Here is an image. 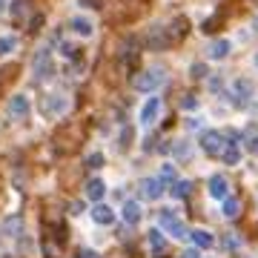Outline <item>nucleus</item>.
Segmentation results:
<instances>
[{
    "label": "nucleus",
    "mask_w": 258,
    "mask_h": 258,
    "mask_svg": "<svg viewBox=\"0 0 258 258\" xmlns=\"http://www.w3.org/2000/svg\"><path fill=\"white\" fill-rule=\"evenodd\" d=\"M230 55H232L230 37H215V40H210V46H207V57L210 60H227Z\"/></svg>",
    "instance_id": "9b49d317"
},
{
    "label": "nucleus",
    "mask_w": 258,
    "mask_h": 258,
    "mask_svg": "<svg viewBox=\"0 0 258 258\" xmlns=\"http://www.w3.org/2000/svg\"><path fill=\"white\" fill-rule=\"evenodd\" d=\"M178 258H201V249H195V247H189V249H184Z\"/></svg>",
    "instance_id": "473e14b6"
},
{
    "label": "nucleus",
    "mask_w": 258,
    "mask_h": 258,
    "mask_svg": "<svg viewBox=\"0 0 258 258\" xmlns=\"http://www.w3.org/2000/svg\"><path fill=\"white\" fill-rule=\"evenodd\" d=\"M9 115L15 120H26L29 115H32V101H29V95L18 92L9 98Z\"/></svg>",
    "instance_id": "1a4fd4ad"
},
{
    "label": "nucleus",
    "mask_w": 258,
    "mask_h": 258,
    "mask_svg": "<svg viewBox=\"0 0 258 258\" xmlns=\"http://www.w3.org/2000/svg\"><path fill=\"white\" fill-rule=\"evenodd\" d=\"M158 178H161V181H164V184H175L178 181V169H175V164H169V161H166V164H161V172H158Z\"/></svg>",
    "instance_id": "a878e982"
},
{
    "label": "nucleus",
    "mask_w": 258,
    "mask_h": 258,
    "mask_svg": "<svg viewBox=\"0 0 258 258\" xmlns=\"http://www.w3.org/2000/svg\"><path fill=\"white\" fill-rule=\"evenodd\" d=\"M106 164V155L103 152H89V155L83 158V166H89V169H101Z\"/></svg>",
    "instance_id": "cd10ccee"
},
{
    "label": "nucleus",
    "mask_w": 258,
    "mask_h": 258,
    "mask_svg": "<svg viewBox=\"0 0 258 258\" xmlns=\"http://www.w3.org/2000/svg\"><path fill=\"white\" fill-rule=\"evenodd\" d=\"M189 192H192V181H186V178H178L175 184L169 186V195H172L175 201H184V198H189Z\"/></svg>",
    "instance_id": "412c9836"
},
{
    "label": "nucleus",
    "mask_w": 258,
    "mask_h": 258,
    "mask_svg": "<svg viewBox=\"0 0 258 258\" xmlns=\"http://www.w3.org/2000/svg\"><path fill=\"white\" fill-rule=\"evenodd\" d=\"M186 129H192V132H195V129H201V132H204V118H201V115L186 118Z\"/></svg>",
    "instance_id": "7c9ffc66"
},
{
    "label": "nucleus",
    "mask_w": 258,
    "mask_h": 258,
    "mask_svg": "<svg viewBox=\"0 0 258 258\" xmlns=\"http://www.w3.org/2000/svg\"><path fill=\"white\" fill-rule=\"evenodd\" d=\"M252 29H255V32H258V15H255V20H252Z\"/></svg>",
    "instance_id": "4c0bfd02"
},
{
    "label": "nucleus",
    "mask_w": 258,
    "mask_h": 258,
    "mask_svg": "<svg viewBox=\"0 0 258 258\" xmlns=\"http://www.w3.org/2000/svg\"><path fill=\"white\" fill-rule=\"evenodd\" d=\"M241 149L249 152V155H258V129L249 126L244 135H241Z\"/></svg>",
    "instance_id": "aec40b11"
},
{
    "label": "nucleus",
    "mask_w": 258,
    "mask_h": 258,
    "mask_svg": "<svg viewBox=\"0 0 258 258\" xmlns=\"http://www.w3.org/2000/svg\"><path fill=\"white\" fill-rule=\"evenodd\" d=\"M252 66H255V69H258V49H255V52H252Z\"/></svg>",
    "instance_id": "e433bc0d"
},
{
    "label": "nucleus",
    "mask_w": 258,
    "mask_h": 258,
    "mask_svg": "<svg viewBox=\"0 0 258 258\" xmlns=\"http://www.w3.org/2000/svg\"><path fill=\"white\" fill-rule=\"evenodd\" d=\"M238 212H241V201H238V198H232V195H230V198H224V201H221V215H224V218H238Z\"/></svg>",
    "instance_id": "b1692460"
},
{
    "label": "nucleus",
    "mask_w": 258,
    "mask_h": 258,
    "mask_svg": "<svg viewBox=\"0 0 258 258\" xmlns=\"http://www.w3.org/2000/svg\"><path fill=\"white\" fill-rule=\"evenodd\" d=\"M81 6H86V9H101V0H81Z\"/></svg>",
    "instance_id": "72a5a7b5"
},
{
    "label": "nucleus",
    "mask_w": 258,
    "mask_h": 258,
    "mask_svg": "<svg viewBox=\"0 0 258 258\" xmlns=\"http://www.w3.org/2000/svg\"><path fill=\"white\" fill-rule=\"evenodd\" d=\"M166 75L161 66H152V69H144V72H138L135 78H132V89L135 92H144V95H158V89L164 86Z\"/></svg>",
    "instance_id": "f257e3e1"
},
{
    "label": "nucleus",
    "mask_w": 258,
    "mask_h": 258,
    "mask_svg": "<svg viewBox=\"0 0 258 258\" xmlns=\"http://www.w3.org/2000/svg\"><path fill=\"white\" fill-rule=\"evenodd\" d=\"M89 215H92V221L98 224V227H112V224L118 221V212L112 210L109 204H103V201H101V204H95Z\"/></svg>",
    "instance_id": "ddd939ff"
},
{
    "label": "nucleus",
    "mask_w": 258,
    "mask_h": 258,
    "mask_svg": "<svg viewBox=\"0 0 258 258\" xmlns=\"http://www.w3.org/2000/svg\"><path fill=\"white\" fill-rule=\"evenodd\" d=\"M32 75H35V81L46 83L55 78V52L49 46H40L32 57Z\"/></svg>",
    "instance_id": "f03ea898"
},
{
    "label": "nucleus",
    "mask_w": 258,
    "mask_h": 258,
    "mask_svg": "<svg viewBox=\"0 0 258 258\" xmlns=\"http://www.w3.org/2000/svg\"><path fill=\"white\" fill-rule=\"evenodd\" d=\"M241 155H244V149H241L238 141H227V147L221 149V155H218V158H221L224 166H238Z\"/></svg>",
    "instance_id": "dca6fc26"
},
{
    "label": "nucleus",
    "mask_w": 258,
    "mask_h": 258,
    "mask_svg": "<svg viewBox=\"0 0 258 258\" xmlns=\"http://www.w3.org/2000/svg\"><path fill=\"white\" fill-rule=\"evenodd\" d=\"M164 186L166 184L161 178H144V181H141V195H144L147 201H158V198L164 195Z\"/></svg>",
    "instance_id": "2eb2a0df"
},
{
    "label": "nucleus",
    "mask_w": 258,
    "mask_h": 258,
    "mask_svg": "<svg viewBox=\"0 0 258 258\" xmlns=\"http://www.w3.org/2000/svg\"><path fill=\"white\" fill-rule=\"evenodd\" d=\"M20 40L18 35H0V57H9L12 52H18Z\"/></svg>",
    "instance_id": "5701e85b"
},
{
    "label": "nucleus",
    "mask_w": 258,
    "mask_h": 258,
    "mask_svg": "<svg viewBox=\"0 0 258 258\" xmlns=\"http://www.w3.org/2000/svg\"><path fill=\"white\" fill-rule=\"evenodd\" d=\"M192 149H195V144H189V141H175V144H172V158H175V164H186V161L192 158Z\"/></svg>",
    "instance_id": "a211bd4d"
},
{
    "label": "nucleus",
    "mask_w": 258,
    "mask_h": 258,
    "mask_svg": "<svg viewBox=\"0 0 258 258\" xmlns=\"http://www.w3.org/2000/svg\"><path fill=\"white\" fill-rule=\"evenodd\" d=\"M9 15L12 18H23L26 15V0H9Z\"/></svg>",
    "instance_id": "c85d7f7f"
},
{
    "label": "nucleus",
    "mask_w": 258,
    "mask_h": 258,
    "mask_svg": "<svg viewBox=\"0 0 258 258\" xmlns=\"http://www.w3.org/2000/svg\"><path fill=\"white\" fill-rule=\"evenodd\" d=\"M57 52H60V57H66V60H81V52H78V46L75 43H69V40H60L57 43Z\"/></svg>",
    "instance_id": "393cba45"
},
{
    "label": "nucleus",
    "mask_w": 258,
    "mask_h": 258,
    "mask_svg": "<svg viewBox=\"0 0 258 258\" xmlns=\"http://www.w3.org/2000/svg\"><path fill=\"white\" fill-rule=\"evenodd\" d=\"M198 147L207 155H221V149L227 147V138H224L218 129H204L201 135H198Z\"/></svg>",
    "instance_id": "39448f33"
},
{
    "label": "nucleus",
    "mask_w": 258,
    "mask_h": 258,
    "mask_svg": "<svg viewBox=\"0 0 258 258\" xmlns=\"http://www.w3.org/2000/svg\"><path fill=\"white\" fill-rule=\"evenodd\" d=\"M6 9H9V0H0V15H3Z\"/></svg>",
    "instance_id": "c9c22d12"
},
{
    "label": "nucleus",
    "mask_w": 258,
    "mask_h": 258,
    "mask_svg": "<svg viewBox=\"0 0 258 258\" xmlns=\"http://www.w3.org/2000/svg\"><path fill=\"white\" fill-rule=\"evenodd\" d=\"M78 258H98V252H95V249H81Z\"/></svg>",
    "instance_id": "f704fd0d"
},
{
    "label": "nucleus",
    "mask_w": 258,
    "mask_h": 258,
    "mask_svg": "<svg viewBox=\"0 0 258 258\" xmlns=\"http://www.w3.org/2000/svg\"><path fill=\"white\" fill-rule=\"evenodd\" d=\"M181 109L195 112V109H198V98H195V95H184V98H181Z\"/></svg>",
    "instance_id": "c756f323"
},
{
    "label": "nucleus",
    "mask_w": 258,
    "mask_h": 258,
    "mask_svg": "<svg viewBox=\"0 0 258 258\" xmlns=\"http://www.w3.org/2000/svg\"><path fill=\"white\" fill-rule=\"evenodd\" d=\"M207 189H210V198H215V201H224V198H230V181H227L221 172L210 178Z\"/></svg>",
    "instance_id": "4468645a"
},
{
    "label": "nucleus",
    "mask_w": 258,
    "mask_h": 258,
    "mask_svg": "<svg viewBox=\"0 0 258 258\" xmlns=\"http://www.w3.org/2000/svg\"><path fill=\"white\" fill-rule=\"evenodd\" d=\"M189 78H192V81H204V78H210V66L204 63V60H195V63L189 66Z\"/></svg>",
    "instance_id": "bb28decb"
},
{
    "label": "nucleus",
    "mask_w": 258,
    "mask_h": 258,
    "mask_svg": "<svg viewBox=\"0 0 258 258\" xmlns=\"http://www.w3.org/2000/svg\"><path fill=\"white\" fill-rule=\"evenodd\" d=\"M83 195H86V201H92V204H101L103 198H106V181L98 175H92L86 184H83Z\"/></svg>",
    "instance_id": "f8f14e48"
},
{
    "label": "nucleus",
    "mask_w": 258,
    "mask_h": 258,
    "mask_svg": "<svg viewBox=\"0 0 258 258\" xmlns=\"http://www.w3.org/2000/svg\"><path fill=\"white\" fill-rule=\"evenodd\" d=\"M241 244H244V238H241L238 232H221V249L224 252H235V249H241Z\"/></svg>",
    "instance_id": "4be33fe9"
},
{
    "label": "nucleus",
    "mask_w": 258,
    "mask_h": 258,
    "mask_svg": "<svg viewBox=\"0 0 258 258\" xmlns=\"http://www.w3.org/2000/svg\"><path fill=\"white\" fill-rule=\"evenodd\" d=\"M252 95H255V83L249 81V78H235L232 81V98H235V106H247L252 101Z\"/></svg>",
    "instance_id": "423d86ee"
},
{
    "label": "nucleus",
    "mask_w": 258,
    "mask_h": 258,
    "mask_svg": "<svg viewBox=\"0 0 258 258\" xmlns=\"http://www.w3.org/2000/svg\"><path fill=\"white\" fill-rule=\"evenodd\" d=\"M189 238H192V247L201 249V252H207V249L215 247V235H212L210 230H204V227H198V230L189 232Z\"/></svg>",
    "instance_id": "f3484780"
},
{
    "label": "nucleus",
    "mask_w": 258,
    "mask_h": 258,
    "mask_svg": "<svg viewBox=\"0 0 258 258\" xmlns=\"http://www.w3.org/2000/svg\"><path fill=\"white\" fill-rule=\"evenodd\" d=\"M161 109H164V101H161L158 95H149L138 109V123L141 126H152V123L161 118Z\"/></svg>",
    "instance_id": "20e7f679"
},
{
    "label": "nucleus",
    "mask_w": 258,
    "mask_h": 258,
    "mask_svg": "<svg viewBox=\"0 0 258 258\" xmlns=\"http://www.w3.org/2000/svg\"><path fill=\"white\" fill-rule=\"evenodd\" d=\"M120 221L126 224V227H138L141 218H144V210H141V204L135 198H126V201L120 204Z\"/></svg>",
    "instance_id": "6e6552de"
},
{
    "label": "nucleus",
    "mask_w": 258,
    "mask_h": 258,
    "mask_svg": "<svg viewBox=\"0 0 258 258\" xmlns=\"http://www.w3.org/2000/svg\"><path fill=\"white\" fill-rule=\"evenodd\" d=\"M69 29H72V35L81 37V40H89V37H95V20L86 18V15H75V18L69 20Z\"/></svg>",
    "instance_id": "9d476101"
},
{
    "label": "nucleus",
    "mask_w": 258,
    "mask_h": 258,
    "mask_svg": "<svg viewBox=\"0 0 258 258\" xmlns=\"http://www.w3.org/2000/svg\"><path fill=\"white\" fill-rule=\"evenodd\" d=\"M224 86H227L224 78H210V89H212V92H224Z\"/></svg>",
    "instance_id": "2f4dec72"
},
{
    "label": "nucleus",
    "mask_w": 258,
    "mask_h": 258,
    "mask_svg": "<svg viewBox=\"0 0 258 258\" xmlns=\"http://www.w3.org/2000/svg\"><path fill=\"white\" fill-rule=\"evenodd\" d=\"M147 244H149V249L155 252V255H161L166 249V235H164V230H149L147 232Z\"/></svg>",
    "instance_id": "6ab92c4d"
},
{
    "label": "nucleus",
    "mask_w": 258,
    "mask_h": 258,
    "mask_svg": "<svg viewBox=\"0 0 258 258\" xmlns=\"http://www.w3.org/2000/svg\"><path fill=\"white\" fill-rule=\"evenodd\" d=\"M72 109V101H69V95H49L46 98V106H43V112H46V118H63L66 112Z\"/></svg>",
    "instance_id": "0eeeda50"
},
{
    "label": "nucleus",
    "mask_w": 258,
    "mask_h": 258,
    "mask_svg": "<svg viewBox=\"0 0 258 258\" xmlns=\"http://www.w3.org/2000/svg\"><path fill=\"white\" fill-rule=\"evenodd\" d=\"M161 227H164L166 235H172V238H178V241L189 238V227L175 215V210H161Z\"/></svg>",
    "instance_id": "7ed1b4c3"
}]
</instances>
